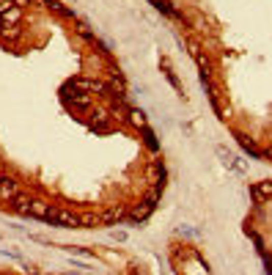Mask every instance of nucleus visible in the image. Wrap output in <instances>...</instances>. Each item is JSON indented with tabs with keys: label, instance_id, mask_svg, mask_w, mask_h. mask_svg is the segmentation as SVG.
<instances>
[{
	"label": "nucleus",
	"instance_id": "nucleus-1",
	"mask_svg": "<svg viewBox=\"0 0 272 275\" xmlns=\"http://www.w3.org/2000/svg\"><path fill=\"white\" fill-rule=\"evenodd\" d=\"M66 88L83 91V94H110V91H107V83L88 80V77H74V80H69V85H66Z\"/></svg>",
	"mask_w": 272,
	"mask_h": 275
},
{
	"label": "nucleus",
	"instance_id": "nucleus-2",
	"mask_svg": "<svg viewBox=\"0 0 272 275\" xmlns=\"http://www.w3.org/2000/svg\"><path fill=\"white\" fill-rule=\"evenodd\" d=\"M47 220H50V223H58V226H69V229H77L80 226V215H74L69 209H52Z\"/></svg>",
	"mask_w": 272,
	"mask_h": 275
},
{
	"label": "nucleus",
	"instance_id": "nucleus-3",
	"mask_svg": "<svg viewBox=\"0 0 272 275\" xmlns=\"http://www.w3.org/2000/svg\"><path fill=\"white\" fill-rule=\"evenodd\" d=\"M19 196V187H17V182L14 179H9V176H0V201H14Z\"/></svg>",
	"mask_w": 272,
	"mask_h": 275
},
{
	"label": "nucleus",
	"instance_id": "nucleus-4",
	"mask_svg": "<svg viewBox=\"0 0 272 275\" xmlns=\"http://www.w3.org/2000/svg\"><path fill=\"white\" fill-rule=\"evenodd\" d=\"M66 102H69V107H74V110H88V107L94 105L91 94H66Z\"/></svg>",
	"mask_w": 272,
	"mask_h": 275
},
{
	"label": "nucleus",
	"instance_id": "nucleus-5",
	"mask_svg": "<svg viewBox=\"0 0 272 275\" xmlns=\"http://www.w3.org/2000/svg\"><path fill=\"white\" fill-rule=\"evenodd\" d=\"M102 218V223L105 226H113V223H121V220H124V209H121V206H113V209H107V212H102L99 215Z\"/></svg>",
	"mask_w": 272,
	"mask_h": 275
},
{
	"label": "nucleus",
	"instance_id": "nucleus-6",
	"mask_svg": "<svg viewBox=\"0 0 272 275\" xmlns=\"http://www.w3.org/2000/svg\"><path fill=\"white\" fill-rule=\"evenodd\" d=\"M50 212H52V206L47 204V201H33V204H31V215H33V218L47 220V218H50Z\"/></svg>",
	"mask_w": 272,
	"mask_h": 275
},
{
	"label": "nucleus",
	"instance_id": "nucleus-7",
	"mask_svg": "<svg viewBox=\"0 0 272 275\" xmlns=\"http://www.w3.org/2000/svg\"><path fill=\"white\" fill-rule=\"evenodd\" d=\"M152 209H154V206L148 204V201H143L140 206H135V209H132L129 220H132V223H140V220H146V218H148V212H152Z\"/></svg>",
	"mask_w": 272,
	"mask_h": 275
},
{
	"label": "nucleus",
	"instance_id": "nucleus-8",
	"mask_svg": "<svg viewBox=\"0 0 272 275\" xmlns=\"http://www.w3.org/2000/svg\"><path fill=\"white\" fill-rule=\"evenodd\" d=\"M107 91L110 94H118V97H124V91H127V83H124V77L115 72V75L110 77V83H107Z\"/></svg>",
	"mask_w": 272,
	"mask_h": 275
},
{
	"label": "nucleus",
	"instance_id": "nucleus-9",
	"mask_svg": "<svg viewBox=\"0 0 272 275\" xmlns=\"http://www.w3.org/2000/svg\"><path fill=\"white\" fill-rule=\"evenodd\" d=\"M44 6H47L50 11H55V14L66 17V19H72V17H74V11H72V9H66V6H64V3H58V0H44Z\"/></svg>",
	"mask_w": 272,
	"mask_h": 275
},
{
	"label": "nucleus",
	"instance_id": "nucleus-10",
	"mask_svg": "<svg viewBox=\"0 0 272 275\" xmlns=\"http://www.w3.org/2000/svg\"><path fill=\"white\" fill-rule=\"evenodd\" d=\"M31 204H33V201H31L28 196H22V193H19V196L11 201V206H14L19 215H31Z\"/></svg>",
	"mask_w": 272,
	"mask_h": 275
},
{
	"label": "nucleus",
	"instance_id": "nucleus-11",
	"mask_svg": "<svg viewBox=\"0 0 272 275\" xmlns=\"http://www.w3.org/2000/svg\"><path fill=\"white\" fill-rule=\"evenodd\" d=\"M19 25H3V28H0V39H3V42H17L19 39Z\"/></svg>",
	"mask_w": 272,
	"mask_h": 275
},
{
	"label": "nucleus",
	"instance_id": "nucleus-12",
	"mask_svg": "<svg viewBox=\"0 0 272 275\" xmlns=\"http://www.w3.org/2000/svg\"><path fill=\"white\" fill-rule=\"evenodd\" d=\"M129 121H132L135 127H138V130H146V113L143 110H138V107H132V110H129Z\"/></svg>",
	"mask_w": 272,
	"mask_h": 275
},
{
	"label": "nucleus",
	"instance_id": "nucleus-13",
	"mask_svg": "<svg viewBox=\"0 0 272 275\" xmlns=\"http://www.w3.org/2000/svg\"><path fill=\"white\" fill-rule=\"evenodd\" d=\"M146 179H148L152 185H162V168H160L157 163H154V165H148V168H146Z\"/></svg>",
	"mask_w": 272,
	"mask_h": 275
},
{
	"label": "nucleus",
	"instance_id": "nucleus-14",
	"mask_svg": "<svg viewBox=\"0 0 272 275\" xmlns=\"http://www.w3.org/2000/svg\"><path fill=\"white\" fill-rule=\"evenodd\" d=\"M3 17V25H19V17H22V9L19 6H14L11 11H6V14H0Z\"/></svg>",
	"mask_w": 272,
	"mask_h": 275
},
{
	"label": "nucleus",
	"instance_id": "nucleus-15",
	"mask_svg": "<svg viewBox=\"0 0 272 275\" xmlns=\"http://www.w3.org/2000/svg\"><path fill=\"white\" fill-rule=\"evenodd\" d=\"M99 223H102V218H99V215H94V212L80 215V226H83V229H94V226H99Z\"/></svg>",
	"mask_w": 272,
	"mask_h": 275
},
{
	"label": "nucleus",
	"instance_id": "nucleus-16",
	"mask_svg": "<svg viewBox=\"0 0 272 275\" xmlns=\"http://www.w3.org/2000/svg\"><path fill=\"white\" fill-rule=\"evenodd\" d=\"M236 138H239V143L245 146V151H250L253 157H264V151H258V149H256V143H253V140H250L248 135H236Z\"/></svg>",
	"mask_w": 272,
	"mask_h": 275
},
{
	"label": "nucleus",
	"instance_id": "nucleus-17",
	"mask_svg": "<svg viewBox=\"0 0 272 275\" xmlns=\"http://www.w3.org/2000/svg\"><path fill=\"white\" fill-rule=\"evenodd\" d=\"M256 196L272 198V182H258V185H256Z\"/></svg>",
	"mask_w": 272,
	"mask_h": 275
},
{
	"label": "nucleus",
	"instance_id": "nucleus-18",
	"mask_svg": "<svg viewBox=\"0 0 272 275\" xmlns=\"http://www.w3.org/2000/svg\"><path fill=\"white\" fill-rule=\"evenodd\" d=\"M209 99H212V105H215L217 113H226V107H223V102H220V94H217L212 85H209Z\"/></svg>",
	"mask_w": 272,
	"mask_h": 275
},
{
	"label": "nucleus",
	"instance_id": "nucleus-19",
	"mask_svg": "<svg viewBox=\"0 0 272 275\" xmlns=\"http://www.w3.org/2000/svg\"><path fill=\"white\" fill-rule=\"evenodd\" d=\"M143 138H146V146H148V149H152V151H157V138H154V132L148 130V127L143 130Z\"/></svg>",
	"mask_w": 272,
	"mask_h": 275
},
{
	"label": "nucleus",
	"instance_id": "nucleus-20",
	"mask_svg": "<svg viewBox=\"0 0 272 275\" xmlns=\"http://www.w3.org/2000/svg\"><path fill=\"white\" fill-rule=\"evenodd\" d=\"M160 193H162V185H154L152 187V193H148V196H146V201H148V204H157V201H160Z\"/></svg>",
	"mask_w": 272,
	"mask_h": 275
},
{
	"label": "nucleus",
	"instance_id": "nucleus-21",
	"mask_svg": "<svg viewBox=\"0 0 272 275\" xmlns=\"http://www.w3.org/2000/svg\"><path fill=\"white\" fill-rule=\"evenodd\" d=\"M94 127H102V130L107 127V113L105 110H97V116H94Z\"/></svg>",
	"mask_w": 272,
	"mask_h": 275
},
{
	"label": "nucleus",
	"instance_id": "nucleus-22",
	"mask_svg": "<svg viewBox=\"0 0 272 275\" xmlns=\"http://www.w3.org/2000/svg\"><path fill=\"white\" fill-rule=\"evenodd\" d=\"M77 33L83 39H88V42H94V33H91V28H88V25H77Z\"/></svg>",
	"mask_w": 272,
	"mask_h": 275
},
{
	"label": "nucleus",
	"instance_id": "nucleus-23",
	"mask_svg": "<svg viewBox=\"0 0 272 275\" xmlns=\"http://www.w3.org/2000/svg\"><path fill=\"white\" fill-rule=\"evenodd\" d=\"M11 9H14V0H0V14H6Z\"/></svg>",
	"mask_w": 272,
	"mask_h": 275
},
{
	"label": "nucleus",
	"instance_id": "nucleus-24",
	"mask_svg": "<svg viewBox=\"0 0 272 275\" xmlns=\"http://www.w3.org/2000/svg\"><path fill=\"white\" fill-rule=\"evenodd\" d=\"M217 154L223 157V163H226V165H234V157H231V154H228L226 149H217Z\"/></svg>",
	"mask_w": 272,
	"mask_h": 275
},
{
	"label": "nucleus",
	"instance_id": "nucleus-25",
	"mask_svg": "<svg viewBox=\"0 0 272 275\" xmlns=\"http://www.w3.org/2000/svg\"><path fill=\"white\" fill-rule=\"evenodd\" d=\"M31 0H14V6H19V9H22V6H28Z\"/></svg>",
	"mask_w": 272,
	"mask_h": 275
},
{
	"label": "nucleus",
	"instance_id": "nucleus-26",
	"mask_svg": "<svg viewBox=\"0 0 272 275\" xmlns=\"http://www.w3.org/2000/svg\"><path fill=\"white\" fill-rule=\"evenodd\" d=\"M264 157H267V160H269V163H272V146H269V149H267V151H264Z\"/></svg>",
	"mask_w": 272,
	"mask_h": 275
},
{
	"label": "nucleus",
	"instance_id": "nucleus-27",
	"mask_svg": "<svg viewBox=\"0 0 272 275\" xmlns=\"http://www.w3.org/2000/svg\"><path fill=\"white\" fill-rule=\"evenodd\" d=\"M0 28H3V17H0Z\"/></svg>",
	"mask_w": 272,
	"mask_h": 275
},
{
	"label": "nucleus",
	"instance_id": "nucleus-28",
	"mask_svg": "<svg viewBox=\"0 0 272 275\" xmlns=\"http://www.w3.org/2000/svg\"><path fill=\"white\" fill-rule=\"evenodd\" d=\"M42 3H44V0H42Z\"/></svg>",
	"mask_w": 272,
	"mask_h": 275
}]
</instances>
